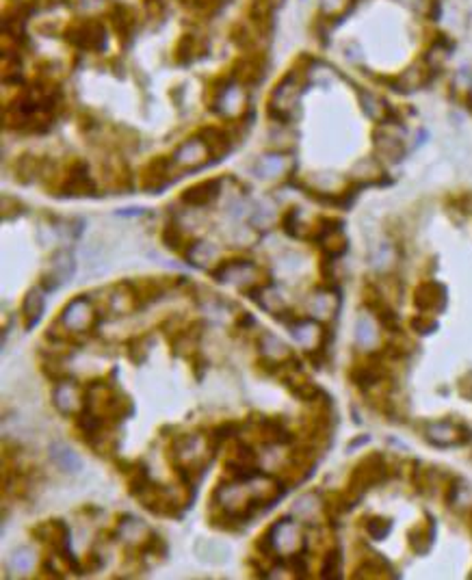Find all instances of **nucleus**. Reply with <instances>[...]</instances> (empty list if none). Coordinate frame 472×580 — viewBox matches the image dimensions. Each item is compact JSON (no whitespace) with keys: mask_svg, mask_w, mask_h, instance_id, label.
<instances>
[{"mask_svg":"<svg viewBox=\"0 0 472 580\" xmlns=\"http://www.w3.org/2000/svg\"><path fill=\"white\" fill-rule=\"evenodd\" d=\"M271 548L277 550L282 557H292L303 548V535L301 528L292 519H282L273 526V537L269 535Z\"/></svg>","mask_w":472,"mask_h":580,"instance_id":"20e7f679","label":"nucleus"},{"mask_svg":"<svg viewBox=\"0 0 472 580\" xmlns=\"http://www.w3.org/2000/svg\"><path fill=\"white\" fill-rule=\"evenodd\" d=\"M33 565H35V555L28 548L18 550V552H13V557H11V568L16 570V572H20V574L31 572Z\"/></svg>","mask_w":472,"mask_h":580,"instance_id":"72a5a7b5","label":"nucleus"},{"mask_svg":"<svg viewBox=\"0 0 472 580\" xmlns=\"http://www.w3.org/2000/svg\"><path fill=\"white\" fill-rule=\"evenodd\" d=\"M310 310H312L319 319H328L336 310V297L332 292H319V294H314V299L310 301Z\"/></svg>","mask_w":472,"mask_h":580,"instance_id":"cd10ccee","label":"nucleus"},{"mask_svg":"<svg viewBox=\"0 0 472 580\" xmlns=\"http://www.w3.org/2000/svg\"><path fill=\"white\" fill-rule=\"evenodd\" d=\"M260 351H262V355L264 358H269L271 362H282V360H286V358H290V351L286 349V345L279 338H275V336H271V334H267L262 338V345H260Z\"/></svg>","mask_w":472,"mask_h":580,"instance_id":"b1692460","label":"nucleus"},{"mask_svg":"<svg viewBox=\"0 0 472 580\" xmlns=\"http://www.w3.org/2000/svg\"><path fill=\"white\" fill-rule=\"evenodd\" d=\"M308 76H310V80L317 83V85L330 87L338 78V74H336L334 67H328V65H323V63H314V67L308 69Z\"/></svg>","mask_w":472,"mask_h":580,"instance_id":"473e14b6","label":"nucleus"},{"mask_svg":"<svg viewBox=\"0 0 472 580\" xmlns=\"http://www.w3.org/2000/svg\"><path fill=\"white\" fill-rule=\"evenodd\" d=\"M379 173H381V169H379V165H377V160H373V158H364V160H360L358 165H356V169H353V178H356L358 182H375L377 178H379Z\"/></svg>","mask_w":472,"mask_h":580,"instance_id":"c756f323","label":"nucleus"},{"mask_svg":"<svg viewBox=\"0 0 472 580\" xmlns=\"http://www.w3.org/2000/svg\"><path fill=\"white\" fill-rule=\"evenodd\" d=\"M429 74H431V65L427 61L411 63L407 69H403L399 76H396L394 89H401V92H414V89H420L427 80H429Z\"/></svg>","mask_w":472,"mask_h":580,"instance_id":"1a4fd4ad","label":"nucleus"},{"mask_svg":"<svg viewBox=\"0 0 472 580\" xmlns=\"http://www.w3.org/2000/svg\"><path fill=\"white\" fill-rule=\"evenodd\" d=\"M375 147H377V154H381V158H386L390 162H396L403 156V139L399 135L381 132V135L375 137Z\"/></svg>","mask_w":472,"mask_h":580,"instance_id":"6ab92c4d","label":"nucleus"},{"mask_svg":"<svg viewBox=\"0 0 472 580\" xmlns=\"http://www.w3.org/2000/svg\"><path fill=\"white\" fill-rule=\"evenodd\" d=\"M96 321V312L92 308V303L85 299V297H78V299H74L65 312H63V325L72 332H85L89 330Z\"/></svg>","mask_w":472,"mask_h":580,"instance_id":"0eeeda50","label":"nucleus"},{"mask_svg":"<svg viewBox=\"0 0 472 580\" xmlns=\"http://www.w3.org/2000/svg\"><path fill=\"white\" fill-rule=\"evenodd\" d=\"M111 18H113V24H115V28H117V33H124V35H128L132 28H135V13H132L128 7H124V5H117L113 11H111Z\"/></svg>","mask_w":472,"mask_h":580,"instance_id":"bb28decb","label":"nucleus"},{"mask_svg":"<svg viewBox=\"0 0 472 580\" xmlns=\"http://www.w3.org/2000/svg\"><path fill=\"white\" fill-rule=\"evenodd\" d=\"M470 102H472V80H470Z\"/></svg>","mask_w":472,"mask_h":580,"instance_id":"79ce46f5","label":"nucleus"},{"mask_svg":"<svg viewBox=\"0 0 472 580\" xmlns=\"http://www.w3.org/2000/svg\"><path fill=\"white\" fill-rule=\"evenodd\" d=\"M67 39L83 50H102V46H107V28L102 22L87 20L74 26Z\"/></svg>","mask_w":472,"mask_h":580,"instance_id":"39448f33","label":"nucleus"},{"mask_svg":"<svg viewBox=\"0 0 472 580\" xmlns=\"http://www.w3.org/2000/svg\"><path fill=\"white\" fill-rule=\"evenodd\" d=\"M390 528H392V522L390 519H383V517H371L366 522V533L371 535L373 539H386Z\"/></svg>","mask_w":472,"mask_h":580,"instance_id":"f704fd0d","label":"nucleus"},{"mask_svg":"<svg viewBox=\"0 0 472 580\" xmlns=\"http://www.w3.org/2000/svg\"><path fill=\"white\" fill-rule=\"evenodd\" d=\"M150 533L147 530V526L143 522H139V519L135 517H126L124 522L120 524V535H122V539L126 541H143L145 535Z\"/></svg>","mask_w":472,"mask_h":580,"instance_id":"c85d7f7f","label":"nucleus"},{"mask_svg":"<svg viewBox=\"0 0 472 580\" xmlns=\"http://www.w3.org/2000/svg\"><path fill=\"white\" fill-rule=\"evenodd\" d=\"M303 94V78L299 76V72H290L279 80L271 94V115L277 117L282 122H290L294 111L299 109Z\"/></svg>","mask_w":472,"mask_h":580,"instance_id":"f257e3e1","label":"nucleus"},{"mask_svg":"<svg viewBox=\"0 0 472 580\" xmlns=\"http://www.w3.org/2000/svg\"><path fill=\"white\" fill-rule=\"evenodd\" d=\"M247 107V92L245 85L239 80H232L224 87H219L215 96V111L228 120H239Z\"/></svg>","mask_w":472,"mask_h":580,"instance_id":"7ed1b4c3","label":"nucleus"},{"mask_svg":"<svg viewBox=\"0 0 472 580\" xmlns=\"http://www.w3.org/2000/svg\"><path fill=\"white\" fill-rule=\"evenodd\" d=\"M470 438V431L460 429L453 422H431L427 427V440L436 446H457Z\"/></svg>","mask_w":472,"mask_h":580,"instance_id":"6e6552de","label":"nucleus"},{"mask_svg":"<svg viewBox=\"0 0 472 580\" xmlns=\"http://www.w3.org/2000/svg\"><path fill=\"white\" fill-rule=\"evenodd\" d=\"M338 572H341V557H338V552H332V555L328 557L325 568H323V576H325V578H334V576H338Z\"/></svg>","mask_w":472,"mask_h":580,"instance_id":"4c0bfd02","label":"nucleus"},{"mask_svg":"<svg viewBox=\"0 0 472 580\" xmlns=\"http://www.w3.org/2000/svg\"><path fill=\"white\" fill-rule=\"evenodd\" d=\"M292 336L294 340L299 342V345L308 351H312V349H319L321 345V340H323V330H321V325L317 321H301L292 327Z\"/></svg>","mask_w":472,"mask_h":580,"instance_id":"2eb2a0df","label":"nucleus"},{"mask_svg":"<svg viewBox=\"0 0 472 580\" xmlns=\"http://www.w3.org/2000/svg\"><path fill=\"white\" fill-rule=\"evenodd\" d=\"M213 152L206 139L202 137H191L186 141H182L178 145V150L173 152L171 162H173V169L178 171H186V169H200L204 167L206 162L211 160Z\"/></svg>","mask_w":472,"mask_h":580,"instance_id":"f03ea898","label":"nucleus"},{"mask_svg":"<svg viewBox=\"0 0 472 580\" xmlns=\"http://www.w3.org/2000/svg\"><path fill=\"white\" fill-rule=\"evenodd\" d=\"M92 191H94V182L89 175V167H87L85 162H76V165L69 169L65 193L67 195H89Z\"/></svg>","mask_w":472,"mask_h":580,"instance_id":"f8f14e48","label":"nucleus"},{"mask_svg":"<svg viewBox=\"0 0 472 580\" xmlns=\"http://www.w3.org/2000/svg\"><path fill=\"white\" fill-rule=\"evenodd\" d=\"M360 104H362V111L371 117L373 122H388V115H390V107L388 102L379 98L373 92H360Z\"/></svg>","mask_w":472,"mask_h":580,"instance_id":"f3484780","label":"nucleus"},{"mask_svg":"<svg viewBox=\"0 0 472 580\" xmlns=\"http://www.w3.org/2000/svg\"><path fill=\"white\" fill-rule=\"evenodd\" d=\"M215 277L224 284H234V286H249L254 284L258 277V266L249 260H232L221 264V269L215 273Z\"/></svg>","mask_w":472,"mask_h":580,"instance_id":"423d86ee","label":"nucleus"},{"mask_svg":"<svg viewBox=\"0 0 472 580\" xmlns=\"http://www.w3.org/2000/svg\"><path fill=\"white\" fill-rule=\"evenodd\" d=\"M401 5H405L407 9H411V11H425L427 7L431 5V0H399Z\"/></svg>","mask_w":472,"mask_h":580,"instance_id":"ea45409f","label":"nucleus"},{"mask_svg":"<svg viewBox=\"0 0 472 580\" xmlns=\"http://www.w3.org/2000/svg\"><path fill=\"white\" fill-rule=\"evenodd\" d=\"M262 72L264 69H262V63H260L258 56L256 58H243L234 76H236V80L247 87L249 83H256L258 78H262Z\"/></svg>","mask_w":472,"mask_h":580,"instance_id":"393cba45","label":"nucleus"},{"mask_svg":"<svg viewBox=\"0 0 472 580\" xmlns=\"http://www.w3.org/2000/svg\"><path fill=\"white\" fill-rule=\"evenodd\" d=\"M353 0H319V13L328 20H338L351 9Z\"/></svg>","mask_w":472,"mask_h":580,"instance_id":"a878e982","label":"nucleus"},{"mask_svg":"<svg viewBox=\"0 0 472 580\" xmlns=\"http://www.w3.org/2000/svg\"><path fill=\"white\" fill-rule=\"evenodd\" d=\"M50 459L54 461L56 468H61L65 472H78L83 468L81 457L74 453L69 446H65L63 442H54L50 446Z\"/></svg>","mask_w":472,"mask_h":580,"instance_id":"a211bd4d","label":"nucleus"},{"mask_svg":"<svg viewBox=\"0 0 472 580\" xmlns=\"http://www.w3.org/2000/svg\"><path fill=\"white\" fill-rule=\"evenodd\" d=\"M414 327H418V332H422V334H429V332L436 330V323H433V321L420 319V321H414Z\"/></svg>","mask_w":472,"mask_h":580,"instance_id":"a19ab883","label":"nucleus"},{"mask_svg":"<svg viewBox=\"0 0 472 580\" xmlns=\"http://www.w3.org/2000/svg\"><path fill=\"white\" fill-rule=\"evenodd\" d=\"M54 405L63 413L78 411L81 409V392L76 388V383H69V381L58 383L56 390H54Z\"/></svg>","mask_w":472,"mask_h":580,"instance_id":"dca6fc26","label":"nucleus"},{"mask_svg":"<svg viewBox=\"0 0 472 580\" xmlns=\"http://www.w3.org/2000/svg\"><path fill=\"white\" fill-rule=\"evenodd\" d=\"M416 305L420 310H442L447 305V290L442 288L440 284H433V281H429V284H422L418 290H416Z\"/></svg>","mask_w":472,"mask_h":580,"instance_id":"ddd939ff","label":"nucleus"},{"mask_svg":"<svg viewBox=\"0 0 472 580\" xmlns=\"http://www.w3.org/2000/svg\"><path fill=\"white\" fill-rule=\"evenodd\" d=\"M191 5L202 13H213L217 7L224 5V0H191Z\"/></svg>","mask_w":472,"mask_h":580,"instance_id":"58836bf2","label":"nucleus"},{"mask_svg":"<svg viewBox=\"0 0 472 580\" xmlns=\"http://www.w3.org/2000/svg\"><path fill=\"white\" fill-rule=\"evenodd\" d=\"M217 258H219V249L215 243L208 241H197L189 249V260L195 266H200V269H208Z\"/></svg>","mask_w":472,"mask_h":580,"instance_id":"aec40b11","label":"nucleus"},{"mask_svg":"<svg viewBox=\"0 0 472 580\" xmlns=\"http://www.w3.org/2000/svg\"><path fill=\"white\" fill-rule=\"evenodd\" d=\"M50 264H52V273L48 275V277H52L50 288H56L61 281H65L74 273V258L69 251H56Z\"/></svg>","mask_w":472,"mask_h":580,"instance_id":"412c9836","label":"nucleus"},{"mask_svg":"<svg viewBox=\"0 0 472 580\" xmlns=\"http://www.w3.org/2000/svg\"><path fill=\"white\" fill-rule=\"evenodd\" d=\"M319 243L330 256H334V258L343 256L347 251V239H345L341 223H328V226H323L319 232Z\"/></svg>","mask_w":472,"mask_h":580,"instance_id":"9d476101","label":"nucleus"},{"mask_svg":"<svg viewBox=\"0 0 472 580\" xmlns=\"http://www.w3.org/2000/svg\"><path fill=\"white\" fill-rule=\"evenodd\" d=\"M219 193H221L219 180H208V182H202V184H195V186L186 189L184 195H182V202L189 204V206L202 208V206L213 204L219 197Z\"/></svg>","mask_w":472,"mask_h":580,"instance_id":"9b49d317","label":"nucleus"},{"mask_svg":"<svg viewBox=\"0 0 472 580\" xmlns=\"http://www.w3.org/2000/svg\"><path fill=\"white\" fill-rule=\"evenodd\" d=\"M290 165H292V160L286 154H267V156L258 158L256 171H258L260 178L271 180V178H279V175L288 173Z\"/></svg>","mask_w":472,"mask_h":580,"instance_id":"4468645a","label":"nucleus"},{"mask_svg":"<svg viewBox=\"0 0 472 580\" xmlns=\"http://www.w3.org/2000/svg\"><path fill=\"white\" fill-rule=\"evenodd\" d=\"M163 239H165V245H167V247H171V249H175V251L180 249V245H182V241H184V236H182V232H180L178 223H171V226L165 230Z\"/></svg>","mask_w":472,"mask_h":580,"instance_id":"e433bc0d","label":"nucleus"},{"mask_svg":"<svg viewBox=\"0 0 472 580\" xmlns=\"http://www.w3.org/2000/svg\"><path fill=\"white\" fill-rule=\"evenodd\" d=\"M451 50H453L451 41H447V39H438V41L433 43V46L429 48V54H427L425 61L429 63L431 67L442 65V63H444L447 58L451 56Z\"/></svg>","mask_w":472,"mask_h":580,"instance_id":"7c9ffc66","label":"nucleus"},{"mask_svg":"<svg viewBox=\"0 0 472 580\" xmlns=\"http://www.w3.org/2000/svg\"><path fill=\"white\" fill-rule=\"evenodd\" d=\"M356 338L358 342L364 347V349H371L377 345V340H379V332H377V325L373 321V316H368V314H362L358 319V325H356Z\"/></svg>","mask_w":472,"mask_h":580,"instance_id":"5701e85b","label":"nucleus"},{"mask_svg":"<svg viewBox=\"0 0 472 580\" xmlns=\"http://www.w3.org/2000/svg\"><path fill=\"white\" fill-rule=\"evenodd\" d=\"M206 143H208L213 156H219V154H224V152L230 150L226 132L219 130V128H208V130H206Z\"/></svg>","mask_w":472,"mask_h":580,"instance_id":"2f4dec72","label":"nucleus"},{"mask_svg":"<svg viewBox=\"0 0 472 580\" xmlns=\"http://www.w3.org/2000/svg\"><path fill=\"white\" fill-rule=\"evenodd\" d=\"M353 379H356V383L362 385V388H368V385H375L381 379V370L375 366H362L360 370L353 373Z\"/></svg>","mask_w":472,"mask_h":580,"instance_id":"c9c22d12","label":"nucleus"},{"mask_svg":"<svg viewBox=\"0 0 472 580\" xmlns=\"http://www.w3.org/2000/svg\"><path fill=\"white\" fill-rule=\"evenodd\" d=\"M43 305H46V299H43L41 290H31V292L26 294L24 305H22V314H24V321H26L28 330L39 323V319L43 314Z\"/></svg>","mask_w":472,"mask_h":580,"instance_id":"4be33fe9","label":"nucleus"}]
</instances>
